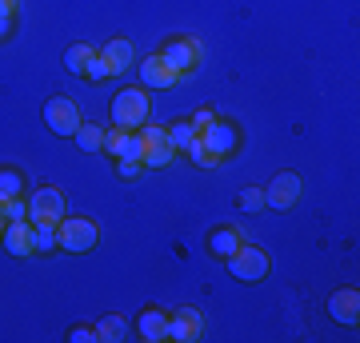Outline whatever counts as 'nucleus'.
<instances>
[{
	"instance_id": "nucleus-1",
	"label": "nucleus",
	"mask_w": 360,
	"mask_h": 343,
	"mask_svg": "<svg viewBox=\"0 0 360 343\" xmlns=\"http://www.w3.org/2000/svg\"><path fill=\"white\" fill-rule=\"evenodd\" d=\"M112 128H124V132H136V128L148 120V88H120L112 96Z\"/></svg>"
},
{
	"instance_id": "nucleus-2",
	"label": "nucleus",
	"mask_w": 360,
	"mask_h": 343,
	"mask_svg": "<svg viewBox=\"0 0 360 343\" xmlns=\"http://www.w3.org/2000/svg\"><path fill=\"white\" fill-rule=\"evenodd\" d=\"M101 243V228L84 216H65L56 224V248H65V252L80 255V252H92Z\"/></svg>"
},
{
	"instance_id": "nucleus-3",
	"label": "nucleus",
	"mask_w": 360,
	"mask_h": 343,
	"mask_svg": "<svg viewBox=\"0 0 360 343\" xmlns=\"http://www.w3.org/2000/svg\"><path fill=\"white\" fill-rule=\"evenodd\" d=\"M229 271L236 280H248V283L264 280V276H269V252L257 248V243H240V248L229 255Z\"/></svg>"
},
{
	"instance_id": "nucleus-4",
	"label": "nucleus",
	"mask_w": 360,
	"mask_h": 343,
	"mask_svg": "<svg viewBox=\"0 0 360 343\" xmlns=\"http://www.w3.org/2000/svg\"><path fill=\"white\" fill-rule=\"evenodd\" d=\"M65 191L60 188H37L32 191V203H28V224H49L56 228L65 220Z\"/></svg>"
},
{
	"instance_id": "nucleus-5",
	"label": "nucleus",
	"mask_w": 360,
	"mask_h": 343,
	"mask_svg": "<svg viewBox=\"0 0 360 343\" xmlns=\"http://www.w3.org/2000/svg\"><path fill=\"white\" fill-rule=\"evenodd\" d=\"M160 60L176 72V76H184V72H193L196 64H200V44H196L193 36H172L160 44V52H156Z\"/></svg>"
},
{
	"instance_id": "nucleus-6",
	"label": "nucleus",
	"mask_w": 360,
	"mask_h": 343,
	"mask_svg": "<svg viewBox=\"0 0 360 343\" xmlns=\"http://www.w3.org/2000/svg\"><path fill=\"white\" fill-rule=\"evenodd\" d=\"M44 128H49L52 136H77L80 128V108L68 96H52L44 104Z\"/></svg>"
},
{
	"instance_id": "nucleus-7",
	"label": "nucleus",
	"mask_w": 360,
	"mask_h": 343,
	"mask_svg": "<svg viewBox=\"0 0 360 343\" xmlns=\"http://www.w3.org/2000/svg\"><path fill=\"white\" fill-rule=\"evenodd\" d=\"M200 148H205L208 156L224 160V156H232L240 148V132H236L229 120H212L208 128H200Z\"/></svg>"
},
{
	"instance_id": "nucleus-8",
	"label": "nucleus",
	"mask_w": 360,
	"mask_h": 343,
	"mask_svg": "<svg viewBox=\"0 0 360 343\" xmlns=\"http://www.w3.org/2000/svg\"><path fill=\"white\" fill-rule=\"evenodd\" d=\"M296 200H300V176L296 172H276V180L264 188V203L276 208V212H288Z\"/></svg>"
},
{
	"instance_id": "nucleus-9",
	"label": "nucleus",
	"mask_w": 360,
	"mask_h": 343,
	"mask_svg": "<svg viewBox=\"0 0 360 343\" xmlns=\"http://www.w3.org/2000/svg\"><path fill=\"white\" fill-rule=\"evenodd\" d=\"M200 328H205V316L196 307H180L176 316H168V339H176V343L200 339Z\"/></svg>"
},
{
	"instance_id": "nucleus-10",
	"label": "nucleus",
	"mask_w": 360,
	"mask_h": 343,
	"mask_svg": "<svg viewBox=\"0 0 360 343\" xmlns=\"http://www.w3.org/2000/svg\"><path fill=\"white\" fill-rule=\"evenodd\" d=\"M328 316H333L336 323L352 328L360 319V292L356 288H336V292L328 295Z\"/></svg>"
},
{
	"instance_id": "nucleus-11",
	"label": "nucleus",
	"mask_w": 360,
	"mask_h": 343,
	"mask_svg": "<svg viewBox=\"0 0 360 343\" xmlns=\"http://www.w3.org/2000/svg\"><path fill=\"white\" fill-rule=\"evenodd\" d=\"M4 248H8V255H16V260H28L32 252V224L28 220H16V224H4Z\"/></svg>"
},
{
	"instance_id": "nucleus-12",
	"label": "nucleus",
	"mask_w": 360,
	"mask_h": 343,
	"mask_svg": "<svg viewBox=\"0 0 360 343\" xmlns=\"http://www.w3.org/2000/svg\"><path fill=\"white\" fill-rule=\"evenodd\" d=\"M136 335H141L144 343L168 339V316L160 311V307H144L141 316H136Z\"/></svg>"
},
{
	"instance_id": "nucleus-13",
	"label": "nucleus",
	"mask_w": 360,
	"mask_h": 343,
	"mask_svg": "<svg viewBox=\"0 0 360 343\" xmlns=\"http://www.w3.org/2000/svg\"><path fill=\"white\" fill-rule=\"evenodd\" d=\"M136 68H141V84H144V88H172V84L180 80L176 72L160 60V56H148V60H141Z\"/></svg>"
},
{
	"instance_id": "nucleus-14",
	"label": "nucleus",
	"mask_w": 360,
	"mask_h": 343,
	"mask_svg": "<svg viewBox=\"0 0 360 343\" xmlns=\"http://www.w3.org/2000/svg\"><path fill=\"white\" fill-rule=\"evenodd\" d=\"M101 56L108 60V68H112V76H116V72H129L132 64H136V48H132L129 40H120V36H116V40H108V44L101 48Z\"/></svg>"
},
{
	"instance_id": "nucleus-15",
	"label": "nucleus",
	"mask_w": 360,
	"mask_h": 343,
	"mask_svg": "<svg viewBox=\"0 0 360 343\" xmlns=\"http://www.w3.org/2000/svg\"><path fill=\"white\" fill-rule=\"evenodd\" d=\"M96 339H101V343L129 339V319H124V316H104V319H96Z\"/></svg>"
},
{
	"instance_id": "nucleus-16",
	"label": "nucleus",
	"mask_w": 360,
	"mask_h": 343,
	"mask_svg": "<svg viewBox=\"0 0 360 343\" xmlns=\"http://www.w3.org/2000/svg\"><path fill=\"white\" fill-rule=\"evenodd\" d=\"M240 243H245V240H240V236H236L232 228H217L212 236H208V252L217 255V260H229V255L236 252Z\"/></svg>"
},
{
	"instance_id": "nucleus-17",
	"label": "nucleus",
	"mask_w": 360,
	"mask_h": 343,
	"mask_svg": "<svg viewBox=\"0 0 360 343\" xmlns=\"http://www.w3.org/2000/svg\"><path fill=\"white\" fill-rule=\"evenodd\" d=\"M196 140H200V132L193 128V120H176V124H168V144H172L176 152H188Z\"/></svg>"
},
{
	"instance_id": "nucleus-18",
	"label": "nucleus",
	"mask_w": 360,
	"mask_h": 343,
	"mask_svg": "<svg viewBox=\"0 0 360 343\" xmlns=\"http://www.w3.org/2000/svg\"><path fill=\"white\" fill-rule=\"evenodd\" d=\"M72 140H77L80 152H101V148H104V128L101 124H84V120H80V128H77V136H72Z\"/></svg>"
},
{
	"instance_id": "nucleus-19",
	"label": "nucleus",
	"mask_w": 360,
	"mask_h": 343,
	"mask_svg": "<svg viewBox=\"0 0 360 343\" xmlns=\"http://www.w3.org/2000/svg\"><path fill=\"white\" fill-rule=\"evenodd\" d=\"M172 156H176V148L168 140H156V144H144V156H141V164L144 168H165L172 164Z\"/></svg>"
},
{
	"instance_id": "nucleus-20",
	"label": "nucleus",
	"mask_w": 360,
	"mask_h": 343,
	"mask_svg": "<svg viewBox=\"0 0 360 343\" xmlns=\"http://www.w3.org/2000/svg\"><path fill=\"white\" fill-rule=\"evenodd\" d=\"M20 191H25V176H20L16 168H0V203L20 196Z\"/></svg>"
},
{
	"instance_id": "nucleus-21",
	"label": "nucleus",
	"mask_w": 360,
	"mask_h": 343,
	"mask_svg": "<svg viewBox=\"0 0 360 343\" xmlns=\"http://www.w3.org/2000/svg\"><path fill=\"white\" fill-rule=\"evenodd\" d=\"M32 252L37 255L56 252V228H49V224H32Z\"/></svg>"
},
{
	"instance_id": "nucleus-22",
	"label": "nucleus",
	"mask_w": 360,
	"mask_h": 343,
	"mask_svg": "<svg viewBox=\"0 0 360 343\" xmlns=\"http://www.w3.org/2000/svg\"><path fill=\"white\" fill-rule=\"evenodd\" d=\"M92 52L96 48H89V44H72V48H65V68L68 72H77V76H84V64L92 60Z\"/></svg>"
},
{
	"instance_id": "nucleus-23",
	"label": "nucleus",
	"mask_w": 360,
	"mask_h": 343,
	"mask_svg": "<svg viewBox=\"0 0 360 343\" xmlns=\"http://www.w3.org/2000/svg\"><path fill=\"white\" fill-rule=\"evenodd\" d=\"M236 208H240V212H248V216H252V212H260V208H269V203H264V188H245L240 196H236Z\"/></svg>"
},
{
	"instance_id": "nucleus-24",
	"label": "nucleus",
	"mask_w": 360,
	"mask_h": 343,
	"mask_svg": "<svg viewBox=\"0 0 360 343\" xmlns=\"http://www.w3.org/2000/svg\"><path fill=\"white\" fill-rule=\"evenodd\" d=\"M84 76H89L92 84H101V80H108V76H112V68H108V60H104L101 52H92V60L84 64Z\"/></svg>"
},
{
	"instance_id": "nucleus-25",
	"label": "nucleus",
	"mask_w": 360,
	"mask_h": 343,
	"mask_svg": "<svg viewBox=\"0 0 360 343\" xmlns=\"http://www.w3.org/2000/svg\"><path fill=\"white\" fill-rule=\"evenodd\" d=\"M0 216L8 220V224H16V220H28V203L20 200V196H13V200H4V208H0Z\"/></svg>"
},
{
	"instance_id": "nucleus-26",
	"label": "nucleus",
	"mask_w": 360,
	"mask_h": 343,
	"mask_svg": "<svg viewBox=\"0 0 360 343\" xmlns=\"http://www.w3.org/2000/svg\"><path fill=\"white\" fill-rule=\"evenodd\" d=\"M124 128H104V148L101 152H108V156H120V148H124Z\"/></svg>"
},
{
	"instance_id": "nucleus-27",
	"label": "nucleus",
	"mask_w": 360,
	"mask_h": 343,
	"mask_svg": "<svg viewBox=\"0 0 360 343\" xmlns=\"http://www.w3.org/2000/svg\"><path fill=\"white\" fill-rule=\"evenodd\" d=\"M120 156H124V160H141V156H144V136H141V132H129V136H124ZM120 156H116V160H120Z\"/></svg>"
},
{
	"instance_id": "nucleus-28",
	"label": "nucleus",
	"mask_w": 360,
	"mask_h": 343,
	"mask_svg": "<svg viewBox=\"0 0 360 343\" xmlns=\"http://www.w3.org/2000/svg\"><path fill=\"white\" fill-rule=\"evenodd\" d=\"M136 132H141L144 136V144H156V140H168V128H160V124H148V120H144L141 128H136Z\"/></svg>"
},
{
	"instance_id": "nucleus-29",
	"label": "nucleus",
	"mask_w": 360,
	"mask_h": 343,
	"mask_svg": "<svg viewBox=\"0 0 360 343\" xmlns=\"http://www.w3.org/2000/svg\"><path fill=\"white\" fill-rule=\"evenodd\" d=\"M116 172H120L124 180H136L144 172V164H141V160H124V156H120V160H116Z\"/></svg>"
},
{
	"instance_id": "nucleus-30",
	"label": "nucleus",
	"mask_w": 360,
	"mask_h": 343,
	"mask_svg": "<svg viewBox=\"0 0 360 343\" xmlns=\"http://www.w3.org/2000/svg\"><path fill=\"white\" fill-rule=\"evenodd\" d=\"M68 339L72 343H96V328H72L68 331Z\"/></svg>"
},
{
	"instance_id": "nucleus-31",
	"label": "nucleus",
	"mask_w": 360,
	"mask_h": 343,
	"mask_svg": "<svg viewBox=\"0 0 360 343\" xmlns=\"http://www.w3.org/2000/svg\"><path fill=\"white\" fill-rule=\"evenodd\" d=\"M212 120H217V112H212V108H196V116H193V128L200 132V128H208Z\"/></svg>"
},
{
	"instance_id": "nucleus-32",
	"label": "nucleus",
	"mask_w": 360,
	"mask_h": 343,
	"mask_svg": "<svg viewBox=\"0 0 360 343\" xmlns=\"http://www.w3.org/2000/svg\"><path fill=\"white\" fill-rule=\"evenodd\" d=\"M0 16H16V0H0Z\"/></svg>"
},
{
	"instance_id": "nucleus-33",
	"label": "nucleus",
	"mask_w": 360,
	"mask_h": 343,
	"mask_svg": "<svg viewBox=\"0 0 360 343\" xmlns=\"http://www.w3.org/2000/svg\"><path fill=\"white\" fill-rule=\"evenodd\" d=\"M4 224H8V220H4V216H0V236H4Z\"/></svg>"
}]
</instances>
